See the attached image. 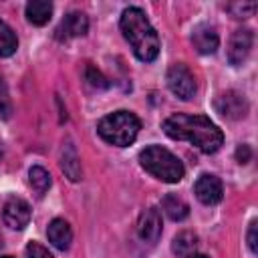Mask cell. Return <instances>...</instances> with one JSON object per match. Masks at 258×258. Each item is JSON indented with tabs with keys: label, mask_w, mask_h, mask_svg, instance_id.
<instances>
[{
	"label": "cell",
	"mask_w": 258,
	"mask_h": 258,
	"mask_svg": "<svg viewBox=\"0 0 258 258\" xmlns=\"http://www.w3.org/2000/svg\"><path fill=\"white\" fill-rule=\"evenodd\" d=\"M163 131L171 139L189 141L204 153H216L224 143L222 129L206 115H187V113L169 115L163 121Z\"/></svg>",
	"instance_id": "cell-1"
},
{
	"label": "cell",
	"mask_w": 258,
	"mask_h": 258,
	"mask_svg": "<svg viewBox=\"0 0 258 258\" xmlns=\"http://www.w3.org/2000/svg\"><path fill=\"white\" fill-rule=\"evenodd\" d=\"M119 26H121L125 40L131 44V48L139 60L151 62L157 58L159 36L141 8H135V6L125 8L121 14V20H119Z\"/></svg>",
	"instance_id": "cell-2"
},
{
	"label": "cell",
	"mask_w": 258,
	"mask_h": 258,
	"mask_svg": "<svg viewBox=\"0 0 258 258\" xmlns=\"http://www.w3.org/2000/svg\"><path fill=\"white\" fill-rule=\"evenodd\" d=\"M139 163L145 171H149L153 177H157L165 183H177V181H181V177L185 173L183 163L161 145L145 147L139 153Z\"/></svg>",
	"instance_id": "cell-3"
},
{
	"label": "cell",
	"mask_w": 258,
	"mask_h": 258,
	"mask_svg": "<svg viewBox=\"0 0 258 258\" xmlns=\"http://www.w3.org/2000/svg\"><path fill=\"white\" fill-rule=\"evenodd\" d=\"M139 129H141L139 119L129 111H115V113L103 117L99 121V125H97L99 135L107 143L117 145V147L131 145L135 141Z\"/></svg>",
	"instance_id": "cell-4"
},
{
	"label": "cell",
	"mask_w": 258,
	"mask_h": 258,
	"mask_svg": "<svg viewBox=\"0 0 258 258\" xmlns=\"http://www.w3.org/2000/svg\"><path fill=\"white\" fill-rule=\"evenodd\" d=\"M165 81H167L169 91H171L173 95H177L179 99H183V101H189V99L196 95V89H198L196 77H194V73H191L185 64H181V62H175V64H171V67L167 69Z\"/></svg>",
	"instance_id": "cell-5"
},
{
	"label": "cell",
	"mask_w": 258,
	"mask_h": 258,
	"mask_svg": "<svg viewBox=\"0 0 258 258\" xmlns=\"http://www.w3.org/2000/svg\"><path fill=\"white\" fill-rule=\"evenodd\" d=\"M2 220L12 230H22L30 222V206L20 198H10L2 208Z\"/></svg>",
	"instance_id": "cell-6"
},
{
	"label": "cell",
	"mask_w": 258,
	"mask_h": 258,
	"mask_svg": "<svg viewBox=\"0 0 258 258\" xmlns=\"http://www.w3.org/2000/svg\"><path fill=\"white\" fill-rule=\"evenodd\" d=\"M216 111L228 119H242L248 113V103L240 93L228 91L216 99Z\"/></svg>",
	"instance_id": "cell-7"
},
{
	"label": "cell",
	"mask_w": 258,
	"mask_h": 258,
	"mask_svg": "<svg viewBox=\"0 0 258 258\" xmlns=\"http://www.w3.org/2000/svg\"><path fill=\"white\" fill-rule=\"evenodd\" d=\"M194 191H196V198H198L202 204H206V206L218 204V202L222 200V194H224L222 181H220L216 175H212V173L200 175L198 181H196V185H194Z\"/></svg>",
	"instance_id": "cell-8"
},
{
	"label": "cell",
	"mask_w": 258,
	"mask_h": 258,
	"mask_svg": "<svg viewBox=\"0 0 258 258\" xmlns=\"http://www.w3.org/2000/svg\"><path fill=\"white\" fill-rule=\"evenodd\" d=\"M137 234L147 244H155L159 240V236H161V214H159L157 208H149L139 216Z\"/></svg>",
	"instance_id": "cell-9"
},
{
	"label": "cell",
	"mask_w": 258,
	"mask_h": 258,
	"mask_svg": "<svg viewBox=\"0 0 258 258\" xmlns=\"http://www.w3.org/2000/svg\"><path fill=\"white\" fill-rule=\"evenodd\" d=\"M252 48V32L248 28H238L228 42V60L232 64H242Z\"/></svg>",
	"instance_id": "cell-10"
},
{
	"label": "cell",
	"mask_w": 258,
	"mask_h": 258,
	"mask_svg": "<svg viewBox=\"0 0 258 258\" xmlns=\"http://www.w3.org/2000/svg\"><path fill=\"white\" fill-rule=\"evenodd\" d=\"M89 30V20L83 12H71L67 14L58 28H56V38L58 40H69V38H77V36H83L87 34Z\"/></svg>",
	"instance_id": "cell-11"
},
{
	"label": "cell",
	"mask_w": 258,
	"mask_h": 258,
	"mask_svg": "<svg viewBox=\"0 0 258 258\" xmlns=\"http://www.w3.org/2000/svg\"><path fill=\"white\" fill-rule=\"evenodd\" d=\"M191 44L198 52L202 54H214L218 50V44H220V38H218V32L208 26V24H198L191 32Z\"/></svg>",
	"instance_id": "cell-12"
},
{
	"label": "cell",
	"mask_w": 258,
	"mask_h": 258,
	"mask_svg": "<svg viewBox=\"0 0 258 258\" xmlns=\"http://www.w3.org/2000/svg\"><path fill=\"white\" fill-rule=\"evenodd\" d=\"M46 236H48V242L58 248V250H67L73 242V230L69 226V222L56 218L48 224V230H46Z\"/></svg>",
	"instance_id": "cell-13"
},
{
	"label": "cell",
	"mask_w": 258,
	"mask_h": 258,
	"mask_svg": "<svg viewBox=\"0 0 258 258\" xmlns=\"http://www.w3.org/2000/svg\"><path fill=\"white\" fill-rule=\"evenodd\" d=\"M52 16V4L46 2V0H32L26 4V18L28 22L36 24V26H42L50 20Z\"/></svg>",
	"instance_id": "cell-14"
},
{
	"label": "cell",
	"mask_w": 258,
	"mask_h": 258,
	"mask_svg": "<svg viewBox=\"0 0 258 258\" xmlns=\"http://www.w3.org/2000/svg\"><path fill=\"white\" fill-rule=\"evenodd\" d=\"M60 167L67 173V177L71 181H79L81 179V163H79V155L73 147V143H67L62 149V159H60Z\"/></svg>",
	"instance_id": "cell-15"
},
{
	"label": "cell",
	"mask_w": 258,
	"mask_h": 258,
	"mask_svg": "<svg viewBox=\"0 0 258 258\" xmlns=\"http://www.w3.org/2000/svg\"><path fill=\"white\" fill-rule=\"evenodd\" d=\"M171 250H173L179 258H189V256H194L196 250H198V236H196L194 232H179V234L173 238Z\"/></svg>",
	"instance_id": "cell-16"
},
{
	"label": "cell",
	"mask_w": 258,
	"mask_h": 258,
	"mask_svg": "<svg viewBox=\"0 0 258 258\" xmlns=\"http://www.w3.org/2000/svg\"><path fill=\"white\" fill-rule=\"evenodd\" d=\"M161 208H163V212H165L171 220H175V222L187 218V214H189V206H187L181 198H177V196H173V194H167V196L161 200Z\"/></svg>",
	"instance_id": "cell-17"
},
{
	"label": "cell",
	"mask_w": 258,
	"mask_h": 258,
	"mask_svg": "<svg viewBox=\"0 0 258 258\" xmlns=\"http://www.w3.org/2000/svg\"><path fill=\"white\" fill-rule=\"evenodd\" d=\"M16 48H18V38L14 30L4 20H0V56H10Z\"/></svg>",
	"instance_id": "cell-18"
},
{
	"label": "cell",
	"mask_w": 258,
	"mask_h": 258,
	"mask_svg": "<svg viewBox=\"0 0 258 258\" xmlns=\"http://www.w3.org/2000/svg\"><path fill=\"white\" fill-rule=\"evenodd\" d=\"M28 179H30L32 189H34L38 196H42V194L50 187V175H48V171H46L44 167H40V165L30 167V171H28Z\"/></svg>",
	"instance_id": "cell-19"
},
{
	"label": "cell",
	"mask_w": 258,
	"mask_h": 258,
	"mask_svg": "<svg viewBox=\"0 0 258 258\" xmlns=\"http://www.w3.org/2000/svg\"><path fill=\"white\" fill-rule=\"evenodd\" d=\"M85 81H87L91 87H95V89H107V87H109L107 77H105L97 67H93V64H87V69H85Z\"/></svg>",
	"instance_id": "cell-20"
},
{
	"label": "cell",
	"mask_w": 258,
	"mask_h": 258,
	"mask_svg": "<svg viewBox=\"0 0 258 258\" xmlns=\"http://www.w3.org/2000/svg\"><path fill=\"white\" fill-rule=\"evenodd\" d=\"M256 8H258L256 2H236V4H228L226 6V10L232 12L234 18H248V16H252L256 12Z\"/></svg>",
	"instance_id": "cell-21"
},
{
	"label": "cell",
	"mask_w": 258,
	"mask_h": 258,
	"mask_svg": "<svg viewBox=\"0 0 258 258\" xmlns=\"http://www.w3.org/2000/svg\"><path fill=\"white\" fill-rule=\"evenodd\" d=\"M12 113V103H10V95H8V89H6V83L2 81L0 77V117L8 119Z\"/></svg>",
	"instance_id": "cell-22"
},
{
	"label": "cell",
	"mask_w": 258,
	"mask_h": 258,
	"mask_svg": "<svg viewBox=\"0 0 258 258\" xmlns=\"http://www.w3.org/2000/svg\"><path fill=\"white\" fill-rule=\"evenodd\" d=\"M26 256L28 258H54L42 244H38V242H30L28 246H26Z\"/></svg>",
	"instance_id": "cell-23"
},
{
	"label": "cell",
	"mask_w": 258,
	"mask_h": 258,
	"mask_svg": "<svg viewBox=\"0 0 258 258\" xmlns=\"http://www.w3.org/2000/svg\"><path fill=\"white\" fill-rule=\"evenodd\" d=\"M250 155H252V151H250V147H248V145H240V147L236 149V159H238L240 163H248Z\"/></svg>",
	"instance_id": "cell-24"
},
{
	"label": "cell",
	"mask_w": 258,
	"mask_h": 258,
	"mask_svg": "<svg viewBox=\"0 0 258 258\" xmlns=\"http://www.w3.org/2000/svg\"><path fill=\"white\" fill-rule=\"evenodd\" d=\"M248 246L252 252H256V222H252L248 228Z\"/></svg>",
	"instance_id": "cell-25"
},
{
	"label": "cell",
	"mask_w": 258,
	"mask_h": 258,
	"mask_svg": "<svg viewBox=\"0 0 258 258\" xmlns=\"http://www.w3.org/2000/svg\"><path fill=\"white\" fill-rule=\"evenodd\" d=\"M189 258H208V256H204V254H194V256H189Z\"/></svg>",
	"instance_id": "cell-26"
},
{
	"label": "cell",
	"mask_w": 258,
	"mask_h": 258,
	"mask_svg": "<svg viewBox=\"0 0 258 258\" xmlns=\"http://www.w3.org/2000/svg\"><path fill=\"white\" fill-rule=\"evenodd\" d=\"M2 258H12V256H2Z\"/></svg>",
	"instance_id": "cell-27"
},
{
	"label": "cell",
	"mask_w": 258,
	"mask_h": 258,
	"mask_svg": "<svg viewBox=\"0 0 258 258\" xmlns=\"http://www.w3.org/2000/svg\"><path fill=\"white\" fill-rule=\"evenodd\" d=\"M0 159H2V151H0Z\"/></svg>",
	"instance_id": "cell-28"
}]
</instances>
